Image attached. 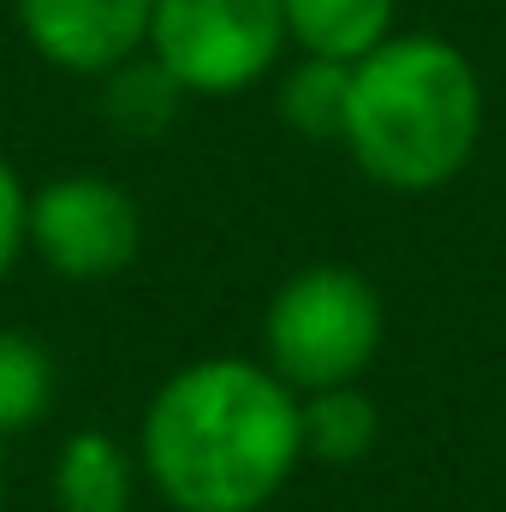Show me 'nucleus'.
<instances>
[{"mask_svg": "<svg viewBox=\"0 0 506 512\" xmlns=\"http://www.w3.org/2000/svg\"><path fill=\"white\" fill-rule=\"evenodd\" d=\"M137 465L173 512H262L304 465L298 393L262 358H191L149 393Z\"/></svg>", "mask_w": 506, "mask_h": 512, "instance_id": "obj_1", "label": "nucleus"}, {"mask_svg": "<svg viewBox=\"0 0 506 512\" xmlns=\"http://www.w3.org/2000/svg\"><path fill=\"white\" fill-rule=\"evenodd\" d=\"M483 114V72L453 36L393 30L381 48L352 60L340 149L381 191L429 197L477 161Z\"/></svg>", "mask_w": 506, "mask_h": 512, "instance_id": "obj_2", "label": "nucleus"}, {"mask_svg": "<svg viewBox=\"0 0 506 512\" xmlns=\"http://www.w3.org/2000/svg\"><path fill=\"white\" fill-rule=\"evenodd\" d=\"M387 340V304L352 262L292 268L262 310V364L292 393L364 382Z\"/></svg>", "mask_w": 506, "mask_h": 512, "instance_id": "obj_3", "label": "nucleus"}, {"mask_svg": "<svg viewBox=\"0 0 506 512\" xmlns=\"http://www.w3.org/2000/svg\"><path fill=\"white\" fill-rule=\"evenodd\" d=\"M149 54L191 102H227L268 84L292 42L280 0H155Z\"/></svg>", "mask_w": 506, "mask_h": 512, "instance_id": "obj_4", "label": "nucleus"}, {"mask_svg": "<svg viewBox=\"0 0 506 512\" xmlns=\"http://www.w3.org/2000/svg\"><path fill=\"white\" fill-rule=\"evenodd\" d=\"M24 251L72 286L120 280L143 256V203L114 173H96V167L54 173L30 191Z\"/></svg>", "mask_w": 506, "mask_h": 512, "instance_id": "obj_5", "label": "nucleus"}, {"mask_svg": "<svg viewBox=\"0 0 506 512\" xmlns=\"http://www.w3.org/2000/svg\"><path fill=\"white\" fill-rule=\"evenodd\" d=\"M149 12L155 0H12L24 48L42 66L90 84L149 48Z\"/></svg>", "mask_w": 506, "mask_h": 512, "instance_id": "obj_6", "label": "nucleus"}, {"mask_svg": "<svg viewBox=\"0 0 506 512\" xmlns=\"http://www.w3.org/2000/svg\"><path fill=\"white\" fill-rule=\"evenodd\" d=\"M143 465L108 429H78L54 453V507L60 512H131Z\"/></svg>", "mask_w": 506, "mask_h": 512, "instance_id": "obj_7", "label": "nucleus"}, {"mask_svg": "<svg viewBox=\"0 0 506 512\" xmlns=\"http://www.w3.org/2000/svg\"><path fill=\"white\" fill-rule=\"evenodd\" d=\"M292 54L316 60H364L399 30V0H280Z\"/></svg>", "mask_w": 506, "mask_h": 512, "instance_id": "obj_8", "label": "nucleus"}, {"mask_svg": "<svg viewBox=\"0 0 506 512\" xmlns=\"http://www.w3.org/2000/svg\"><path fill=\"white\" fill-rule=\"evenodd\" d=\"M274 84V114L280 126L304 143H340L346 131V96H352V66L340 60H316V54H292L280 60Z\"/></svg>", "mask_w": 506, "mask_h": 512, "instance_id": "obj_9", "label": "nucleus"}, {"mask_svg": "<svg viewBox=\"0 0 506 512\" xmlns=\"http://www.w3.org/2000/svg\"><path fill=\"white\" fill-rule=\"evenodd\" d=\"M298 435H304V459L364 465L381 441V405L364 393V382L298 393Z\"/></svg>", "mask_w": 506, "mask_h": 512, "instance_id": "obj_10", "label": "nucleus"}, {"mask_svg": "<svg viewBox=\"0 0 506 512\" xmlns=\"http://www.w3.org/2000/svg\"><path fill=\"white\" fill-rule=\"evenodd\" d=\"M102 84V120L131 137V143H155L161 131L179 120V108L191 102L179 84H173V72L143 48V54H131L126 66H114V72H102L96 78Z\"/></svg>", "mask_w": 506, "mask_h": 512, "instance_id": "obj_11", "label": "nucleus"}, {"mask_svg": "<svg viewBox=\"0 0 506 512\" xmlns=\"http://www.w3.org/2000/svg\"><path fill=\"white\" fill-rule=\"evenodd\" d=\"M54 405V358L36 334L0 328V441L36 429Z\"/></svg>", "mask_w": 506, "mask_h": 512, "instance_id": "obj_12", "label": "nucleus"}, {"mask_svg": "<svg viewBox=\"0 0 506 512\" xmlns=\"http://www.w3.org/2000/svg\"><path fill=\"white\" fill-rule=\"evenodd\" d=\"M24 209H30V185H24L18 167L0 155V280H6L12 262L24 256Z\"/></svg>", "mask_w": 506, "mask_h": 512, "instance_id": "obj_13", "label": "nucleus"}, {"mask_svg": "<svg viewBox=\"0 0 506 512\" xmlns=\"http://www.w3.org/2000/svg\"><path fill=\"white\" fill-rule=\"evenodd\" d=\"M0 507H6V441H0Z\"/></svg>", "mask_w": 506, "mask_h": 512, "instance_id": "obj_14", "label": "nucleus"}]
</instances>
